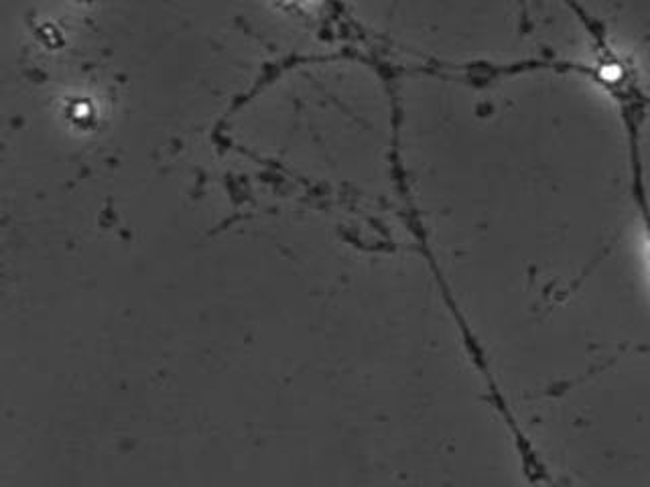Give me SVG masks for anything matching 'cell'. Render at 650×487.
Returning a JSON list of instances; mask_svg holds the SVG:
<instances>
[{"mask_svg":"<svg viewBox=\"0 0 650 487\" xmlns=\"http://www.w3.org/2000/svg\"><path fill=\"white\" fill-rule=\"evenodd\" d=\"M650 106V0H571Z\"/></svg>","mask_w":650,"mask_h":487,"instance_id":"obj_1","label":"cell"}]
</instances>
